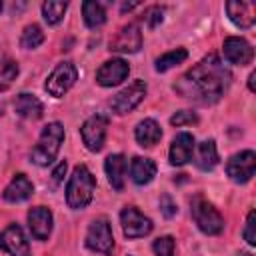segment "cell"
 Instances as JSON below:
<instances>
[{
    "label": "cell",
    "instance_id": "obj_31",
    "mask_svg": "<svg viewBox=\"0 0 256 256\" xmlns=\"http://www.w3.org/2000/svg\"><path fill=\"white\" fill-rule=\"evenodd\" d=\"M144 20H146V24H148L150 28H156V26L164 20V10H162V8H158V6H152V8H148V10H146Z\"/></svg>",
    "mask_w": 256,
    "mask_h": 256
},
{
    "label": "cell",
    "instance_id": "obj_4",
    "mask_svg": "<svg viewBox=\"0 0 256 256\" xmlns=\"http://www.w3.org/2000/svg\"><path fill=\"white\" fill-rule=\"evenodd\" d=\"M192 216H194V222L198 224V228L204 232V234H220L224 230V218L222 214L208 202L204 200L202 196H196L192 200Z\"/></svg>",
    "mask_w": 256,
    "mask_h": 256
},
{
    "label": "cell",
    "instance_id": "obj_29",
    "mask_svg": "<svg viewBox=\"0 0 256 256\" xmlns=\"http://www.w3.org/2000/svg\"><path fill=\"white\" fill-rule=\"evenodd\" d=\"M196 122H198V116L190 110H180L170 118L172 126H186V124H196Z\"/></svg>",
    "mask_w": 256,
    "mask_h": 256
},
{
    "label": "cell",
    "instance_id": "obj_7",
    "mask_svg": "<svg viewBox=\"0 0 256 256\" xmlns=\"http://www.w3.org/2000/svg\"><path fill=\"white\" fill-rule=\"evenodd\" d=\"M146 96V84L144 80H134L128 88H124L122 92H118L112 100H110V108L116 114H126L130 110H134Z\"/></svg>",
    "mask_w": 256,
    "mask_h": 256
},
{
    "label": "cell",
    "instance_id": "obj_3",
    "mask_svg": "<svg viewBox=\"0 0 256 256\" xmlns=\"http://www.w3.org/2000/svg\"><path fill=\"white\" fill-rule=\"evenodd\" d=\"M62 140H64V126H62L60 122H50V124H46V126L42 128V134H40V138H38V144H36V146L32 148V152H30L32 162L38 164V166H48V164L56 158Z\"/></svg>",
    "mask_w": 256,
    "mask_h": 256
},
{
    "label": "cell",
    "instance_id": "obj_19",
    "mask_svg": "<svg viewBox=\"0 0 256 256\" xmlns=\"http://www.w3.org/2000/svg\"><path fill=\"white\" fill-rule=\"evenodd\" d=\"M104 170L108 176V182L112 184L114 190L124 188V172H126V158L122 154H110L104 162Z\"/></svg>",
    "mask_w": 256,
    "mask_h": 256
},
{
    "label": "cell",
    "instance_id": "obj_2",
    "mask_svg": "<svg viewBox=\"0 0 256 256\" xmlns=\"http://www.w3.org/2000/svg\"><path fill=\"white\" fill-rule=\"evenodd\" d=\"M94 190H96V180H94L92 172L84 164L76 166L70 180H68V186H66L68 206L74 208V210H80V208L88 206L92 196H94Z\"/></svg>",
    "mask_w": 256,
    "mask_h": 256
},
{
    "label": "cell",
    "instance_id": "obj_8",
    "mask_svg": "<svg viewBox=\"0 0 256 256\" xmlns=\"http://www.w3.org/2000/svg\"><path fill=\"white\" fill-rule=\"evenodd\" d=\"M106 128H108V118L102 116V114L90 116L82 124L80 134H82V140H84V144H86L88 150H92V152L102 150L104 140H106Z\"/></svg>",
    "mask_w": 256,
    "mask_h": 256
},
{
    "label": "cell",
    "instance_id": "obj_17",
    "mask_svg": "<svg viewBox=\"0 0 256 256\" xmlns=\"http://www.w3.org/2000/svg\"><path fill=\"white\" fill-rule=\"evenodd\" d=\"M226 12L238 28H250L256 22V4L252 2H226Z\"/></svg>",
    "mask_w": 256,
    "mask_h": 256
},
{
    "label": "cell",
    "instance_id": "obj_6",
    "mask_svg": "<svg viewBox=\"0 0 256 256\" xmlns=\"http://www.w3.org/2000/svg\"><path fill=\"white\" fill-rule=\"evenodd\" d=\"M86 246L94 252L100 254H110L114 248V238H112V228L106 218H96L86 234Z\"/></svg>",
    "mask_w": 256,
    "mask_h": 256
},
{
    "label": "cell",
    "instance_id": "obj_21",
    "mask_svg": "<svg viewBox=\"0 0 256 256\" xmlns=\"http://www.w3.org/2000/svg\"><path fill=\"white\" fill-rule=\"evenodd\" d=\"M134 136H136V140H138L140 146H154V144H158V140L162 138V130H160V126H158L156 120L146 118V120H142V122L136 126Z\"/></svg>",
    "mask_w": 256,
    "mask_h": 256
},
{
    "label": "cell",
    "instance_id": "obj_9",
    "mask_svg": "<svg viewBox=\"0 0 256 256\" xmlns=\"http://www.w3.org/2000/svg\"><path fill=\"white\" fill-rule=\"evenodd\" d=\"M254 170H256V154L252 150H242L234 154L226 164L228 176L238 184L248 182L254 176Z\"/></svg>",
    "mask_w": 256,
    "mask_h": 256
},
{
    "label": "cell",
    "instance_id": "obj_24",
    "mask_svg": "<svg viewBox=\"0 0 256 256\" xmlns=\"http://www.w3.org/2000/svg\"><path fill=\"white\" fill-rule=\"evenodd\" d=\"M82 14H84V22L88 28H98L106 22V10L100 2H84Z\"/></svg>",
    "mask_w": 256,
    "mask_h": 256
},
{
    "label": "cell",
    "instance_id": "obj_23",
    "mask_svg": "<svg viewBox=\"0 0 256 256\" xmlns=\"http://www.w3.org/2000/svg\"><path fill=\"white\" fill-rule=\"evenodd\" d=\"M218 164V150L214 140H204L196 150V166L200 170H212Z\"/></svg>",
    "mask_w": 256,
    "mask_h": 256
},
{
    "label": "cell",
    "instance_id": "obj_1",
    "mask_svg": "<svg viewBox=\"0 0 256 256\" xmlns=\"http://www.w3.org/2000/svg\"><path fill=\"white\" fill-rule=\"evenodd\" d=\"M230 80L232 74L228 72V68L218 60V56L210 54L184 76H180L174 88L180 96L188 100L200 104H214L224 96L230 86Z\"/></svg>",
    "mask_w": 256,
    "mask_h": 256
},
{
    "label": "cell",
    "instance_id": "obj_35",
    "mask_svg": "<svg viewBox=\"0 0 256 256\" xmlns=\"http://www.w3.org/2000/svg\"><path fill=\"white\" fill-rule=\"evenodd\" d=\"M254 80H256V72H252V74L248 76V88H250L252 92L256 90V86H254Z\"/></svg>",
    "mask_w": 256,
    "mask_h": 256
},
{
    "label": "cell",
    "instance_id": "obj_5",
    "mask_svg": "<svg viewBox=\"0 0 256 256\" xmlns=\"http://www.w3.org/2000/svg\"><path fill=\"white\" fill-rule=\"evenodd\" d=\"M76 78H78L76 66H74L72 62H60V64L52 70V74L48 76L44 88H46V92H48L50 96L60 98V96H64V94L74 86Z\"/></svg>",
    "mask_w": 256,
    "mask_h": 256
},
{
    "label": "cell",
    "instance_id": "obj_16",
    "mask_svg": "<svg viewBox=\"0 0 256 256\" xmlns=\"http://www.w3.org/2000/svg\"><path fill=\"white\" fill-rule=\"evenodd\" d=\"M194 152V136L190 132H180L176 134V138L172 140L170 146V164L174 166H182L192 158Z\"/></svg>",
    "mask_w": 256,
    "mask_h": 256
},
{
    "label": "cell",
    "instance_id": "obj_10",
    "mask_svg": "<svg viewBox=\"0 0 256 256\" xmlns=\"http://www.w3.org/2000/svg\"><path fill=\"white\" fill-rule=\"evenodd\" d=\"M120 222H122V230L128 238H142L152 232V220L148 216H144L140 210H136L134 206H126L120 212Z\"/></svg>",
    "mask_w": 256,
    "mask_h": 256
},
{
    "label": "cell",
    "instance_id": "obj_33",
    "mask_svg": "<svg viewBox=\"0 0 256 256\" xmlns=\"http://www.w3.org/2000/svg\"><path fill=\"white\" fill-rule=\"evenodd\" d=\"M16 74H18L16 62H6V64H4V70H2V78H4L6 82H10V80L16 78Z\"/></svg>",
    "mask_w": 256,
    "mask_h": 256
},
{
    "label": "cell",
    "instance_id": "obj_30",
    "mask_svg": "<svg viewBox=\"0 0 256 256\" xmlns=\"http://www.w3.org/2000/svg\"><path fill=\"white\" fill-rule=\"evenodd\" d=\"M254 228H256V212L250 210L248 212V218H246V228H244V240L254 246L256 244V234H254Z\"/></svg>",
    "mask_w": 256,
    "mask_h": 256
},
{
    "label": "cell",
    "instance_id": "obj_12",
    "mask_svg": "<svg viewBox=\"0 0 256 256\" xmlns=\"http://www.w3.org/2000/svg\"><path fill=\"white\" fill-rule=\"evenodd\" d=\"M0 248L6 250L10 256H28L30 246L28 240L18 224H10L2 234H0Z\"/></svg>",
    "mask_w": 256,
    "mask_h": 256
},
{
    "label": "cell",
    "instance_id": "obj_11",
    "mask_svg": "<svg viewBox=\"0 0 256 256\" xmlns=\"http://www.w3.org/2000/svg\"><path fill=\"white\" fill-rule=\"evenodd\" d=\"M142 46V32L138 28V24H126L118 30V34L110 40V50L112 52H124V54H132L138 52Z\"/></svg>",
    "mask_w": 256,
    "mask_h": 256
},
{
    "label": "cell",
    "instance_id": "obj_18",
    "mask_svg": "<svg viewBox=\"0 0 256 256\" xmlns=\"http://www.w3.org/2000/svg\"><path fill=\"white\" fill-rule=\"evenodd\" d=\"M34 192V184L28 180L26 174H16L10 184L4 188V200L8 202H22V200H28Z\"/></svg>",
    "mask_w": 256,
    "mask_h": 256
},
{
    "label": "cell",
    "instance_id": "obj_25",
    "mask_svg": "<svg viewBox=\"0 0 256 256\" xmlns=\"http://www.w3.org/2000/svg\"><path fill=\"white\" fill-rule=\"evenodd\" d=\"M186 58H188V52H186L184 48L170 50V52L162 54V56L156 60V70H158V72H166V70H170V68H174V66L182 64Z\"/></svg>",
    "mask_w": 256,
    "mask_h": 256
},
{
    "label": "cell",
    "instance_id": "obj_20",
    "mask_svg": "<svg viewBox=\"0 0 256 256\" xmlns=\"http://www.w3.org/2000/svg\"><path fill=\"white\" fill-rule=\"evenodd\" d=\"M154 176H156V164H154L150 158L136 156V158L132 160V164H130V178L134 180V184L144 186V184H148Z\"/></svg>",
    "mask_w": 256,
    "mask_h": 256
},
{
    "label": "cell",
    "instance_id": "obj_22",
    "mask_svg": "<svg viewBox=\"0 0 256 256\" xmlns=\"http://www.w3.org/2000/svg\"><path fill=\"white\" fill-rule=\"evenodd\" d=\"M14 110L22 116V118H30V120H36L42 116V102L34 96V94H20L14 102Z\"/></svg>",
    "mask_w": 256,
    "mask_h": 256
},
{
    "label": "cell",
    "instance_id": "obj_14",
    "mask_svg": "<svg viewBox=\"0 0 256 256\" xmlns=\"http://www.w3.org/2000/svg\"><path fill=\"white\" fill-rule=\"evenodd\" d=\"M130 68H128V62H124L122 58H112L108 62H104L98 72H96V82L100 86H116L120 84L126 76H128Z\"/></svg>",
    "mask_w": 256,
    "mask_h": 256
},
{
    "label": "cell",
    "instance_id": "obj_32",
    "mask_svg": "<svg viewBox=\"0 0 256 256\" xmlns=\"http://www.w3.org/2000/svg\"><path fill=\"white\" fill-rule=\"evenodd\" d=\"M160 210H162V214H164L166 218H172V216L176 214V202H174L168 194H164V196L160 198Z\"/></svg>",
    "mask_w": 256,
    "mask_h": 256
},
{
    "label": "cell",
    "instance_id": "obj_13",
    "mask_svg": "<svg viewBox=\"0 0 256 256\" xmlns=\"http://www.w3.org/2000/svg\"><path fill=\"white\" fill-rule=\"evenodd\" d=\"M224 58L230 62V64H238V66H246L252 62L254 58V50L252 46L244 40V38H238V36H230L224 40Z\"/></svg>",
    "mask_w": 256,
    "mask_h": 256
},
{
    "label": "cell",
    "instance_id": "obj_15",
    "mask_svg": "<svg viewBox=\"0 0 256 256\" xmlns=\"http://www.w3.org/2000/svg\"><path fill=\"white\" fill-rule=\"evenodd\" d=\"M28 226L36 240H46L52 230V212L46 206H36L28 212Z\"/></svg>",
    "mask_w": 256,
    "mask_h": 256
},
{
    "label": "cell",
    "instance_id": "obj_27",
    "mask_svg": "<svg viewBox=\"0 0 256 256\" xmlns=\"http://www.w3.org/2000/svg\"><path fill=\"white\" fill-rule=\"evenodd\" d=\"M68 4L66 2H56V0H48L42 4V16L48 24H58L62 18H64V12H66Z\"/></svg>",
    "mask_w": 256,
    "mask_h": 256
},
{
    "label": "cell",
    "instance_id": "obj_37",
    "mask_svg": "<svg viewBox=\"0 0 256 256\" xmlns=\"http://www.w3.org/2000/svg\"><path fill=\"white\" fill-rule=\"evenodd\" d=\"M0 10H2V2H0Z\"/></svg>",
    "mask_w": 256,
    "mask_h": 256
},
{
    "label": "cell",
    "instance_id": "obj_34",
    "mask_svg": "<svg viewBox=\"0 0 256 256\" xmlns=\"http://www.w3.org/2000/svg\"><path fill=\"white\" fill-rule=\"evenodd\" d=\"M66 168H68V164H66L64 160L54 168V172H52V184H54V186H58V184L62 182V178H64V174H66Z\"/></svg>",
    "mask_w": 256,
    "mask_h": 256
},
{
    "label": "cell",
    "instance_id": "obj_36",
    "mask_svg": "<svg viewBox=\"0 0 256 256\" xmlns=\"http://www.w3.org/2000/svg\"><path fill=\"white\" fill-rule=\"evenodd\" d=\"M238 256H252V254H250V252H240Z\"/></svg>",
    "mask_w": 256,
    "mask_h": 256
},
{
    "label": "cell",
    "instance_id": "obj_28",
    "mask_svg": "<svg viewBox=\"0 0 256 256\" xmlns=\"http://www.w3.org/2000/svg\"><path fill=\"white\" fill-rule=\"evenodd\" d=\"M154 254L156 256H174V238L172 236H162V238H156L154 244Z\"/></svg>",
    "mask_w": 256,
    "mask_h": 256
},
{
    "label": "cell",
    "instance_id": "obj_26",
    "mask_svg": "<svg viewBox=\"0 0 256 256\" xmlns=\"http://www.w3.org/2000/svg\"><path fill=\"white\" fill-rule=\"evenodd\" d=\"M42 42H44V32L38 24H30V26L24 28V32L20 36V46L22 48L32 50V48H38Z\"/></svg>",
    "mask_w": 256,
    "mask_h": 256
}]
</instances>
